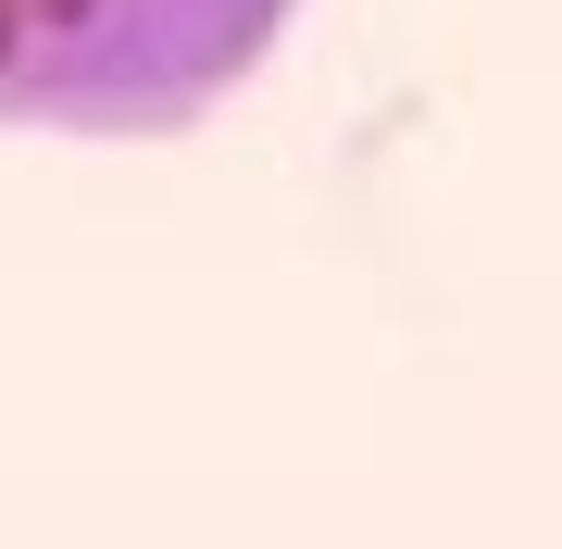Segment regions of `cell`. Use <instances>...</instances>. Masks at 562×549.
<instances>
[{
	"label": "cell",
	"mask_w": 562,
	"mask_h": 549,
	"mask_svg": "<svg viewBox=\"0 0 562 549\" xmlns=\"http://www.w3.org/2000/svg\"><path fill=\"white\" fill-rule=\"evenodd\" d=\"M301 0H0V125L38 138H188L262 76Z\"/></svg>",
	"instance_id": "obj_1"
}]
</instances>
